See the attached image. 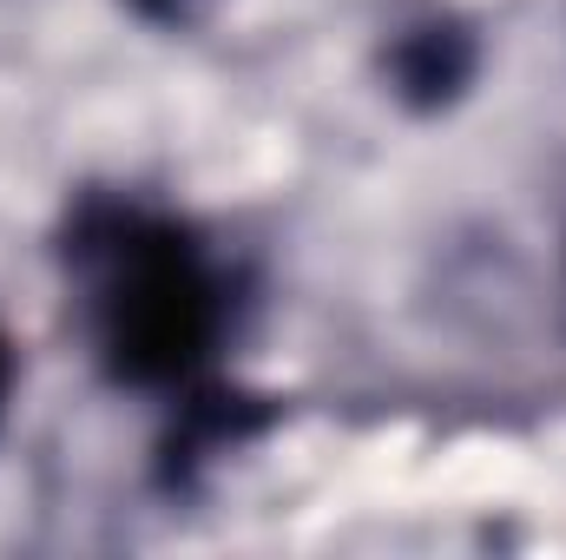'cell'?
<instances>
[{
  "mask_svg": "<svg viewBox=\"0 0 566 560\" xmlns=\"http://www.w3.org/2000/svg\"><path fill=\"white\" fill-rule=\"evenodd\" d=\"M474 66H481V46H474L468 20H454V13H422L389 40V86L416 113H441L448 100H461Z\"/></svg>",
  "mask_w": 566,
  "mask_h": 560,
  "instance_id": "cell-2",
  "label": "cell"
},
{
  "mask_svg": "<svg viewBox=\"0 0 566 560\" xmlns=\"http://www.w3.org/2000/svg\"><path fill=\"white\" fill-rule=\"evenodd\" d=\"M7 396H13V343L0 336V422H7Z\"/></svg>",
  "mask_w": 566,
  "mask_h": 560,
  "instance_id": "cell-4",
  "label": "cell"
},
{
  "mask_svg": "<svg viewBox=\"0 0 566 560\" xmlns=\"http://www.w3.org/2000/svg\"><path fill=\"white\" fill-rule=\"evenodd\" d=\"M73 271L113 383L191 390L205 376L231 323V290L218 258L178 218L86 205L73 225Z\"/></svg>",
  "mask_w": 566,
  "mask_h": 560,
  "instance_id": "cell-1",
  "label": "cell"
},
{
  "mask_svg": "<svg viewBox=\"0 0 566 560\" xmlns=\"http://www.w3.org/2000/svg\"><path fill=\"white\" fill-rule=\"evenodd\" d=\"M133 7H139V13H151V20H185L198 0H133Z\"/></svg>",
  "mask_w": 566,
  "mask_h": 560,
  "instance_id": "cell-3",
  "label": "cell"
}]
</instances>
